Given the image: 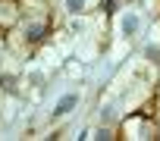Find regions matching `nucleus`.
<instances>
[{"mask_svg": "<svg viewBox=\"0 0 160 141\" xmlns=\"http://www.w3.org/2000/svg\"><path fill=\"white\" fill-rule=\"evenodd\" d=\"M75 107H78V94H63V97L53 104V116H57V119H60V116H69Z\"/></svg>", "mask_w": 160, "mask_h": 141, "instance_id": "obj_1", "label": "nucleus"}, {"mask_svg": "<svg viewBox=\"0 0 160 141\" xmlns=\"http://www.w3.org/2000/svg\"><path fill=\"white\" fill-rule=\"evenodd\" d=\"M138 25H141V22H138V16H135V13H126V16H122V22H119L122 35H135V32H138Z\"/></svg>", "mask_w": 160, "mask_h": 141, "instance_id": "obj_2", "label": "nucleus"}, {"mask_svg": "<svg viewBox=\"0 0 160 141\" xmlns=\"http://www.w3.org/2000/svg\"><path fill=\"white\" fill-rule=\"evenodd\" d=\"M41 38H44V25H41V22L25 25V41H32V44H35V41H41Z\"/></svg>", "mask_w": 160, "mask_h": 141, "instance_id": "obj_3", "label": "nucleus"}, {"mask_svg": "<svg viewBox=\"0 0 160 141\" xmlns=\"http://www.w3.org/2000/svg\"><path fill=\"white\" fill-rule=\"evenodd\" d=\"M66 10L75 13V16H78V13H85V0H66Z\"/></svg>", "mask_w": 160, "mask_h": 141, "instance_id": "obj_4", "label": "nucleus"}, {"mask_svg": "<svg viewBox=\"0 0 160 141\" xmlns=\"http://www.w3.org/2000/svg\"><path fill=\"white\" fill-rule=\"evenodd\" d=\"M0 88L3 91H16V75H0Z\"/></svg>", "mask_w": 160, "mask_h": 141, "instance_id": "obj_5", "label": "nucleus"}, {"mask_svg": "<svg viewBox=\"0 0 160 141\" xmlns=\"http://www.w3.org/2000/svg\"><path fill=\"white\" fill-rule=\"evenodd\" d=\"M101 119H104V122H113V119H116V107H113V104H107V107L101 110Z\"/></svg>", "mask_w": 160, "mask_h": 141, "instance_id": "obj_6", "label": "nucleus"}, {"mask_svg": "<svg viewBox=\"0 0 160 141\" xmlns=\"http://www.w3.org/2000/svg\"><path fill=\"white\" fill-rule=\"evenodd\" d=\"M144 53H148V60H151V63H160V50H157L154 44H151V47H148Z\"/></svg>", "mask_w": 160, "mask_h": 141, "instance_id": "obj_7", "label": "nucleus"}, {"mask_svg": "<svg viewBox=\"0 0 160 141\" xmlns=\"http://www.w3.org/2000/svg\"><path fill=\"white\" fill-rule=\"evenodd\" d=\"M94 138H98V141H107V138H110V129H98Z\"/></svg>", "mask_w": 160, "mask_h": 141, "instance_id": "obj_8", "label": "nucleus"}, {"mask_svg": "<svg viewBox=\"0 0 160 141\" xmlns=\"http://www.w3.org/2000/svg\"><path fill=\"white\" fill-rule=\"evenodd\" d=\"M44 82V72H32V85H41Z\"/></svg>", "mask_w": 160, "mask_h": 141, "instance_id": "obj_9", "label": "nucleus"}]
</instances>
